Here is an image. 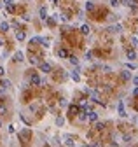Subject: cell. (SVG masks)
Wrapping results in <instances>:
<instances>
[{"label":"cell","mask_w":138,"mask_h":147,"mask_svg":"<svg viewBox=\"0 0 138 147\" xmlns=\"http://www.w3.org/2000/svg\"><path fill=\"white\" fill-rule=\"evenodd\" d=\"M4 74H5V70H4V67H0V77L4 75Z\"/></svg>","instance_id":"obj_39"},{"label":"cell","mask_w":138,"mask_h":147,"mask_svg":"<svg viewBox=\"0 0 138 147\" xmlns=\"http://www.w3.org/2000/svg\"><path fill=\"white\" fill-rule=\"evenodd\" d=\"M30 84H32V86H39V84H42V79L39 77V74H32V75H30Z\"/></svg>","instance_id":"obj_1"},{"label":"cell","mask_w":138,"mask_h":147,"mask_svg":"<svg viewBox=\"0 0 138 147\" xmlns=\"http://www.w3.org/2000/svg\"><path fill=\"white\" fill-rule=\"evenodd\" d=\"M63 124H65V117L58 116V117H56V126H63Z\"/></svg>","instance_id":"obj_19"},{"label":"cell","mask_w":138,"mask_h":147,"mask_svg":"<svg viewBox=\"0 0 138 147\" xmlns=\"http://www.w3.org/2000/svg\"><path fill=\"white\" fill-rule=\"evenodd\" d=\"M5 9H7V12H9V14H12V12L16 11V5H7Z\"/></svg>","instance_id":"obj_26"},{"label":"cell","mask_w":138,"mask_h":147,"mask_svg":"<svg viewBox=\"0 0 138 147\" xmlns=\"http://www.w3.org/2000/svg\"><path fill=\"white\" fill-rule=\"evenodd\" d=\"M12 60H14L16 63H19V61H23V60H25V54L21 53V51H17V53H14V58H12Z\"/></svg>","instance_id":"obj_11"},{"label":"cell","mask_w":138,"mask_h":147,"mask_svg":"<svg viewBox=\"0 0 138 147\" xmlns=\"http://www.w3.org/2000/svg\"><path fill=\"white\" fill-rule=\"evenodd\" d=\"M39 68H40V72H44V74H49V72L52 70V67L49 63H40V65H39Z\"/></svg>","instance_id":"obj_6"},{"label":"cell","mask_w":138,"mask_h":147,"mask_svg":"<svg viewBox=\"0 0 138 147\" xmlns=\"http://www.w3.org/2000/svg\"><path fill=\"white\" fill-rule=\"evenodd\" d=\"M131 77H133V74L128 70V68L121 72V79H122V81H131Z\"/></svg>","instance_id":"obj_7"},{"label":"cell","mask_w":138,"mask_h":147,"mask_svg":"<svg viewBox=\"0 0 138 147\" xmlns=\"http://www.w3.org/2000/svg\"><path fill=\"white\" fill-rule=\"evenodd\" d=\"M30 63H32V65H39V60L33 56V58H30Z\"/></svg>","instance_id":"obj_31"},{"label":"cell","mask_w":138,"mask_h":147,"mask_svg":"<svg viewBox=\"0 0 138 147\" xmlns=\"http://www.w3.org/2000/svg\"><path fill=\"white\" fill-rule=\"evenodd\" d=\"M133 96H138V88H135V89H133Z\"/></svg>","instance_id":"obj_37"},{"label":"cell","mask_w":138,"mask_h":147,"mask_svg":"<svg viewBox=\"0 0 138 147\" xmlns=\"http://www.w3.org/2000/svg\"><path fill=\"white\" fill-rule=\"evenodd\" d=\"M110 5H114V7H117V5H119V0H110Z\"/></svg>","instance_id":"obj_32"},{"label":"cell","mask_w":138,"mask_h":147,"mask_svg":"<svg viewBox=\"0 0 138 147\" xmlns=\"http://www.w3.org/2000/svg\"><path fill=\"white\" fill-rule=\"evenodd\" d=\"M58 56H59V58H68L70 53L65 49V47H59V49H58Z\"/></svg>","instance_id":"obj_8"},{"label":"cell","mask_w":138,"mask_h":147,"mask_svg":"<svg viewBox=\"0 0 138 147\" xmlns=\"http://www.w3.org/2000/svg\"><path fill=\"white\" fill-rule=\"evenodd\" d=\"M51 2H54V4H56V2H58V0H51Z\"/></svg>","instance_id":"obj_42"},{"label":"cell","mask_w":138,"mask_h":147,"mask_svg":"<svg viewBox=\"0 0 138 147\" xmlns=\"http://www.w3.org/2000/svg\"><path fill=\"white\" fill-rule=\"evenodd\" d=\"M28 137H30V131H28V130H23V131L19 133V138H23V140H26Z\"/></svg>","instance_id":"obj_18"},{"label":"cell","mask_w":138,"mask_h":147,"mask_svg":"<svg viewBox=\"0 0 138 147\" xmlns=\"http://www.w3.org/2000/svg\"><path fill=\"white\" fill-rule=\"evenodd\" d=\"M59 105H61V107H67V105H68V102H67V100H59Z\"/></svg>","instance_id":"obj_35"},{"label":"cell","mask_w":138,"mask_h":147,"mask_svg":"<svg viewBox=\"0 0 138 147\" xmlns=\"http://www.w3.org/2000/svg\"><path fill=\"white\" fill-rule=\"evenodd\" d=\"M103 128H105V124H103V123H96V124H94V130H96V131H101Z\"/></svg>","instance_id":"obj_24"},{"label":"cell","mask_w":138,"mask_h":147,"mask_svg":"<svg viewBox=\"0 0 138 147\" xmlns=\"http://www.w3.org/2000/svg\"><path fill=\"white\" fill-rule=\"evenodd\" d=\"M0 126H2V121H0Z\"/></svg>","instance_id":"obj_43"},{"label":"cell","mask_w":138,"mask_h":147,"mask_svg":"<svg viewBox=\"0 0 138 147\" xmlns=\"http://www.w3.org/2000/svg\"><path fill=\"white\" fill-rule=\"evenodd\" d=\"M79 121H82V123H84V121H87V112L84 110V109H81V110H79Z\"/></svg>","instance_id":"obj_13"},{"label":"cell","mask_w":138,"mask_h":147,"mask_svg":"<svg viewBox=\"0 0 138 147\" xmlns=\"http://www.w3.org/2000/svg\"><path fill=\"white\" fill-rule=\"evenodd\" d=\"M87 121L89 123H98V112H94V110L87 112Z\"/></svg>","instance_id":"obj_4"},{"label":"cell","mask_w":138,"mask_h":147,"mask_svg":"<svg viewBox=\"0 0 138 147\" xmlns=\"http://www.w3.org/2000/svg\"><path fill=\"white\" fill-rule=\"evenodd\" d=\"M46 147H47V145H46Z\"/></svg>","instance_id":"obj_44"},{"label":"cell","mask_w":138,"mask_h":147,"mask_svg":"<svg viewBox=\"0 0 138 147\" xmlns=\"http://www.w3.org/2000/svg\"><path fill=\"white\" fill-rule=\"evenodd\" d=\"M109 32H110V33H121V32H122V25L121 23L112 25V26H109Z\"/></svg>","instance_id":"obj_3"},{"label":"cell","mask_w":138,"mask_h":147,"mask_svg":"<svg viewBox=\"0 0 138 147\" xmlns=\"http://www.w3.org/2000/svg\"><path fill=\"white\" fill-rule=\"evenodd\" d=\"M4 114H7V107L5 105H0V116H4Z\"/></svg>","instance_id":"obj_28"},{"label":"cell","mask_w":138,"mask_h":147,"mask_svg":"<svg viewBox=\"0 0 138 147\" xmlns=\"http://www.w3.org/2000/svg\"><path fill=\"white\" fill-rule=\"evenodd\" d=\"M117 112H119V116L121 117H126V109H124V102H119V105H117Z\"/></svg>","instance_id":"obj_5"},{"label":"cell","mask_w":138,"mask_h":147,"mask_svg":"<svg viewBox=\"0 0 138 147\" xmlns=\"http://www.w3.org/2000/svg\"><path fill=\"white\" fill-rule=\"evenodd\" d=\"M0 86H2L4 89H5V88H9V86H11V81H9V79H4V81L0 83Z\"/></svg>","instance_id":"obj_20"},{"label":"cell","mask_w":138,"mask_h":147,"mask_svg":"<svg viewBox=\"0 0 138 147\" xmlns=\"http://www.w3.org/2000/svg\"><path fill=\"white\" fill-rule=\"evenodd\" d=\"M25 37H26V33H25L23 30H17V32H16V39H17L19 42H21V40H25Z\"/></svg>","instance_id":"obj_15"},{"label":"cell","mask_w":138,"mask_h":147,"mask_svg":"<svg viewBox=\"0 0 138 147\" xmlns=\"http://www.w3.org/2000/svg\"><path fill=\"white\" fill-rule=\"evenodd\" d=\"M86 60H93V53H91V51H87V53H86Z\"/></svg>","instance_id":"obj_34"},{"label":"cell","mask_w":138,"mask_h":147,"mask_svg":"<svg viewBox=\"0 0 138 147\" xmlns=\"http://www.w3.org/2000/svg\"><path fill=\"white\" fill-rule=\"evenodd\" d=\"M40 44H42L44 47H49V46H51V42H49V39H40Z\"/></svg>","instance_id":"obj_23"},{"label":"cell","mask_w":138,"mask_h":147,"mask_svg":"<svg viewBox=\"0 0 138 147\" xmlns=\"http://www.w3.org/2000/svg\"><path fill=\"white\" fill-rule=\"evenodd\" d=\"M9 28H11V25L7 23V21H2V23H0V32H2V33H7Z\"/></svg>","instance_id":"obj_10"},{"label":"cell","mask_w":138,"mask_h":147,"mask_svg":"<svg viewBox=\"0 0 138 147\" xmlns=\"http://www.w3.org/2000/svg\"><path fill=\"white\" fill-rule=\"evenodd\" d=\"M131 46H133V47L138 46V37H131Z\"/></svg>","instance_id":"obj_27"},{"label":"cell","mask_w":138,"mask_h":147,"mask_svg":"<svg viewBox=\"0 0 138 147\" xmlns=\"http://www.w3.org/2000/svg\"><path fill=\"white\" fill-rule=\"evenodd\" d=\"M122 138H124V140H126V142H131V135H124V137H122Z\"/></svg>","instance_id":"obj_36"},{"label":"cell","mask_w":138,"mask_h":147,"mask_svg":"<svg viewBox=\"0 0 138 147\" xmlns=\"http://www.w3.org/2000/svg\"><path fill=\"white\" fill-rule=\"evenodd\" d=\"M128 70H136V63H131V61H128Z\"/></svg>","instance_id":"obj_25"},{"label":"cell","mask_w":138,"mask_h":147,"mask_svg":"<svg viewBox=\"0 0 138 147\" xmlns=\"http://www.w3.org/2000/svg\"><path fill=\"white\" fill-rule=\"evenodd\" d=\"M79 110H81V109H79V107H75V105H72V107H70V114H72V116L79 114Z\"/></svg>","instance_id":"obj_21"},{"label":"cell","mask_w":138,"mask_h":147,"mask_svg":"<svg viewBox=\"0 0 138 147\" xmlns=\"http://www.w3.org/2000/svg\"><path fill=\"white\" fill-rule=\"evenodd\" d=\"M63 144H65L67 147H75V140H74V137L65 135V137H63Z\"/></svg>","instance_id":"obj_2"},{"label":"cell","mask_w":138,"mask_h":147,"mask_svg":"<svg viewBox=\"0 0 138 147\" xmlns=\"http://www.w3.org/2000/svg\"><path fill=\"white\" fill-rule=\"evenodd\" d=\"M2 7H4V4H2V2H0V9H2Z\"/></svg>","instance_id":"obj_41"},{"label":"cell","mask_w":138,"mask_h":147,"mask_svg":"<svg viewBox=\"0 0 138 147\" xmlns=\"http://www.w3.org/2000/svg\"><path fill=\"white\" fill-rule=\"evenodd\" d=\"M70 77L74 79L75 83H79V81H81V74H79V67H77V68H75V70L72 72V74H70Z\"/></svg>","instance_id":"obj_9"},{"label":"cell","mask_w":138,"mask_h":147,"mask_svg":"<svg viewBox=\"0 0 138 147\" xmlns=\"http://www.w3.org/2000/svg\"><path fill=\"white\" fill-rule=\"evenodd\" d=\"M84 147H98V144H96V142H91V144H86Z\"/></svg>","instance_id":"obj_33"},{"label":"cell","mask_w":138,"mask_h":147,"mask_svg":"<svg viewBox=\"0 0 138 147\" xmlns=\"http://www.w3.org/2000/svg\"><path fill=\"white\" fill-rule=\"evenodd\" d=\"M39 16H40V19H44V21L47 19V9L46 7H40V9H39Z\"/></svg>","instance_id":"obj_14"},{"label":"cell","mask_w":138,"mask_h":147,"mask_svg":"<svg viewBox=\"0 0 138 147\" xmlns=\"http://www.w3.org/2000/svg\"><path fill=\"white\" fill-rule=\"evenodd\" d=\"M126 58H128V61H131V63H133V61L136 60V53L131 49V51H128V53H126Z\"/></svg>","instance_id":"obj_12"},{"label":"cell","mask_w":138,"mask_h":147,"mask_svg":"<svg viewBox=\"0 0 138 147\" xmlns=\"http://www.w3.org/2000/svg\"><path fill=\"white\" fill-rule=\"evenodd\" d=\"M81 32L84 33V35H89V32H91V28H89V25H82V26H81Z\"/></svg>","instance_id":"obj_17"},{"label":"cell","mask_w":138,"mask_h":147,"mask_svg":"<svg viewBox=\"0 0 138 147\" xmlns=\"http://www.w3.org/2000/svg\"><path fill=\"white\" fill-rule=\"evenodd\" d=\"M68 61L72 65H75V67L79 65V58H77V56H74V54H70V56H68Z\"/></svg>","instance_id":"obj_16"},{"label":"cell","mask_w":138,"mask_h":147,"mask_svg":"<svg viewBox=\"0 0 138 147\" xmlns=\"http://www.w3.org/2000/svg\"><path fill=\"white\" fill-rule=\"evenodd\" d=\"M122 4H124V5H129V0H122Z\"/></svg>","instance_id":"obj_40"},{"label":"cell","mask_w":138,"mask_h":147,"mask_svg":"<svg viewBox=\"0 0 138 147\" xmlns=\"http://www.w3.org/2000/svg\"><path fill=\"white\" fill-rule=\"evenodd\" d=\"M4 44H5V40H4V37L0 35V46H4Z\"/></svg>","instance_id":"obj_38"},{"label":"cell","mask_w":138,"mask_h":147,"mask_svg":"<svg viewBox=\"0 0 138 147\" xmlns=\"http://www.w3.org/2000/svg\"><path fill=\"white\" fill-rule=\"evenodd\" d=\"M4 5H14V0H4Z\"/></svg>","instance_id":"obj_30"},{"label":"cell","mask_w":138,"mask_h":147,"mask_svg":"<svg viewBox=\"0 0 138 147\" xmlns=\"http://www.w3.org/2000/svg\"><path fill=\"white\" fill-rule=\"evenodd\" d=\"M93 9H94V2H91V0L86 2V11H93Z\"/></svg>","instance_id":"obj_22"},{"label":"cell","mask_w":138,"mask_h":147,"mask_svg":"<svg viewBox=\"0 0 138 147\" xmlns=\"http://www.w3.org/2000/svg\"><path fill=\"white\" fill-rule=\"evenodd\" d=\"M131 81H133V86H135V88H138V77H136V75H133V77H131Z\"/></svg>","instance_id":"obj_29"}]
</instances>
